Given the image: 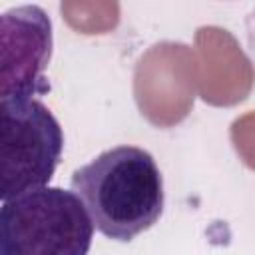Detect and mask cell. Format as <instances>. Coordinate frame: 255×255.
Listing matches in <instances>:
<instances>
[{
    "label": "cell",
    "instance_id": "cell-1",
    "mask_svg": "<svg viewBox=\"0 0 255 255\" xmlns=\"http://www.w3.org/2000/svg\"><path fill=\"white\" fill-rule=\"evenodd\" d=\"M70 187L84 201L94 227L114 241H131L163 213L161 171L153 155L137 145L102 151L72 173Z\"/></svg>",
    "mask_w": 255,
    "mask_h": 255
},
{
    "label": "cell",
    "instance_id": "cell-4",
    "mask_svg": "<svg viewBox=\"0 0 255 255\" xmlns=\"http://www.w3.org/2000/svg\"><path fill=\"white\" fill-rule=\"evenodd\" d=\"M52 20L36 4L14 6L0 18V102H24L50 90Z\"/></svg>",
    "mask_w": 255,
    "mask_h": 255
},
{
    "label": "cell",
    "instance_id": "cell-5",
    "mask_svg": "<svg viewBox=\"0 0 255 255\" xmlns=\"http://www.w3.org/2000/svg\"><path fill=\"white\" fill-rule=\"evenodd\" d=\"M247 44H249V52L255 60V10L251 12V16L247 20Z\"/></svg>",
    "mask_w": 255,
    "mask_h": 255
},
{
    "label": "cell",
    "instance_id": "cell-2",
    "mask_svg": "<svg viewBox=\"0 0 255 255\" xmlns=\"http://www.w3.org/2000/svg\"><path fill=\"white\" fill-rule=\"evenodd\" d=\"M94 229L84 201L72 189L44 185L2 199L4 255H86Z\"/></svg>",
    "mask_w": 255,
    "mask_h": 255
},
{
    "label": "cell",
    "instance_id": "cell-3",
    "mask_svg": "<svg viewBox=\"0 0 255 255\" xmlns=\"http://www.w3.org/2000/svg\"><path fill=\"white\" fill-rule=\"evenodd\" d=\"M64 149V131L36 98L0 102V199L50 183Z\"/></svg>",
    "mask_w": 255,
    "mask_h": 255
}]
</instances>
